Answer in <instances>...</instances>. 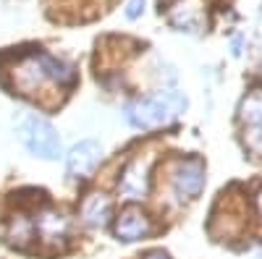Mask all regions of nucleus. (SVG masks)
<instances>
[{"label": "nucleus", "instance_id": "obj_1", "mask_svg": "<svg viewBox=\"0 0 262 259\" xmlns=\"http://www.w3.org/2000/svg\"><path fill=\"white\" fill-rule=\"evenodd\" d=\"M186 97L176 89H165V92H155L149 97L134 100L131 105H126V121L134 128H160L168 126L170 121H176L184 110H186Z\"/></svg>", "mask_w": 262, "mask_h": 259}, {"label": "nucleus", "instance_id": "obj_2", "mask_svg": "<svg viewBox=\"0 0 262 259\" xmlns=\"http://www.w3.org/2000/svg\"><path fill=\"white\" fill-rule=\"evenodd\" d=\"M16 134H18L21 144H24L34 157L58 160L63 155V144H60V136L55 131V126L50 121H45L42 115L21 113L18 121H16Z\"/></svg>", "mask_w": 262, "mask_h": 259}, {"label": "nucleus", "instance_id": "obj_3", "mask_svg": "<svg viewBox=\"0 0 262 259\" xmlns=\"http://www.w3.org/2000/svg\"><path fill=\"white\" fill-rule=\"evenodd\" d=\"M100 160H102L100 142H92V139L79 142L66 155V176L71 181H84L86 176H92V170L97 168Z\"/></svg>", "mask_w": 262, "mask_h": 259}, {"label": "nucleus", "instance_id": "obj_4", "mask_svg": "<svg viewBox=\"0 0 262 259\" xmlns=\"http://www.w3.org/2000/svg\"><path fill=\"white\" fill-rule=\"evenodd\" d=\"M173 191L179 199H194L205 189V165L200 160H181L173 170Z\"/></svg>", "mask_w": 262, "mask_h": 259}, {"label": "nucleus", "instance_id": "obj_5", "mask_svg": "<svg viewBox=\"0 0 262 259\" xmlns=\"http://www.w3.org/2000/svg\"><path fill=\"white\" fill-rule=\"evenodd\" d=\"M149 230H152V225L147 220V215L142 209H134V207L121 212V218L116 223V236L121 241H126V244L144 239V236H149Z\"/></svg>", "mask_w": 262, "mask_h": 259}, {"label": "nucleus", "instance_id": "obj_6", "mask_svg": "<svg viewBox=\"0 0 262 259\" xmlns=\"http://www.w3.org/2000/svg\"><path fill=\"white\" fill-rule=\"evenodd\" d=\"M118 191L123 194L126 199H144L147 194V168L142 160H134L118 181Z\"/></svg>", "mask_w": 262, "mask_h": 259}, {"label": "nucleus", "instance_id": "obj_7", "mask_svg": "<svg viewBox=\"0 0 262 259\" xmlns=\"http://www.w3.org/2000/svg\"><path fill=\"white\" fill-rule=\"evenodd\" d=\"M32 225L45 241H58V239H63V236L69 233V220H66L60 212H55V209H42L34 218Z\"/></svg>", "mask_w": 262, "mask_h": 259}, {"label": "nucleus", "instance_id": "obj_8", "mask_svg": "<svg viewBox=\"0 0 262 259\" xmlns=\"http://www.w3.org/2000/svg\"><path fill=\"white\" fill-rule=\"evenodd\" d=\"M111 215H113V204H111V199H107L105 194H95V197H90V199H86V204H84V209H81L84 223L92 225V228L107 225Z\"/></svg>", "mask_w": 262, "mask_h": 259}, {"label": "nucleus", "instance_id": "obj_9", "mask_svg": "<svg viewBox=\"0 0 262 259\" xmlns=\"http://www.w3.org/2000/svg\"><path fill=\"white\" fill-rule=\"evenodd\" d=\"M238 115H242V121L249 123V126H262V92L247 95L242 107H238Z\"/></svg>", "mask_w": 262, "mask_h": 259}, {"label": "nucleus", "instance_id": "obj_10", "mask_svg": "<svg viewBox=\"0 0 262 259\" xmlns=\"http://www.w3.org/2000/svg\"><path fill=\"white\" fill-rule=\"evenodd\" d=\"M247 144L252 152L262 155V126H252V131L247 134Z\"/></svg>", "mask_w": 262, "mask_h": 259}, {"label": "nucleus", "instance_id": "obj_11", "mask_svg": "<svg viewBox=\"0 0 262 259\" xmlns=\"http://www.w3.org/2000/svg\"><path fill=\"white\" fill-rule=\"evenodd\" d=\"M142 11H144V0H131V3H128V11H126V16H128V18H137Z\"/></svg>", "mask_w": 262, "mask_h": 259}, {"label": "nucleus", "instance_id": "obj_12", "mask_svg": "<svg viewBox=\"0 0 262 259\" xmlns=\"http://www.w3.org/2000/svg\"><path fill=\"white\" fill-rule=\"evenodd\" d=\"M144 259H170V256H168L165 251H152V254H147Z\"/></svg>", "mask_w": 262, "mask_h": 259}, {"label": "nucleus", "instance_id": "obj_13", "mask_svg": "<svg viewBox=\"0 0 262 259\" xmlns=\"http://www.w3.org/2000/svg\"><path fill=\"white\" fill-rule=\"evenodd\" d=\"M257 202H259V212H262V191H259V197H257Z\"/></svg>", "mask_w": 262, "mask_h": 259}]
</instances>
